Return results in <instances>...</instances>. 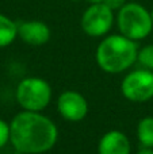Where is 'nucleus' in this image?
<instances>
[{"label":"nucleus","mask_w":153,"mask_h":154,"mask_svg":"<svg viewBox=\"0 0 153 154\" xmlns=\"http://www.w3.org/2000/svg\"><path fill=\"white\" fill-rule=\"evenodd\" d=\"M130 141L125 133L110 130L105 133L98 143V154H130Z\"/></svg>","instance_id":"1a4fd4ad"},{"label":"nucleus","mask_w":153,"mask_h":154,"mask_svg":"<svg viewBox=\"0 0 153 154\" xmlns=\"http://www.w3.org/2000/svg\"><path fill=\"white\" fill-rule=\"evenodd\" d=\"M138 56L137 42L119 34L106 35L100 41L95 53L96 64L106 73L118 75L126 72Z\"/></svg>","instance_id":"f03ea898"},{"label":"nucleus","mask_w":153,"mask_h":154,"mask_svg":"<svg viewBox=\"0 0 153 154\" xmlns=\"http://www.w3.org/2000/svg\"><path fill=\"white\" fill-rule=\"evenodd\" d=\"M89 4H95V3H103V0H87Z\"/></svg>","instance_id":"dca6fc26"},{"label":"nucleus","mask_w":153,"mask_h":154,"mask_svg":"<svg viewBox=\"0 0 153 154\" xmlns=\"http://www.w3.org/2000/svg\"><path fill=\"white\" fill-rule=\"evenodd\" d=\"M10 137H11L10 123L0 119V149H3L10 142Z\"/></svg>","instance_id":"ddd939ff"},{"label":"nucleus","mask_w":153,"mask_h":154,"mask_svg":"<svg viewBox=\"0 0 153 154\" xmlns=\"http://www.w3.org/2000/svg\"><path fill=\"white\" fill-rule=\"evenodd\" d=\"M52 87L42 77H26L18 84L15 97L24 111L42 112L52 101Z\"/></svg>","instance_id":"20e7f679"},{"label":"nucleus","mask_w":153,"mask_h":154,"mask_svg":"<svg viewBox=\"0 0 153 154\" xmlns=\"http://www.w3.org/2000/svg\"><path fill=\"white\" fill-rule=\"evenodd\" d=\"M57 111L68 122H80L88 114V101L77 91H64L57 97Z\"/></svg>","instance_id":"0eeeda50"},{"label":"nucleus","mask_w":153,"mask_h":154,"mask_svg":"<svg viewBox=\"0 0 153 154\" xmlns=\"http://www.w3.org/2000/svg\"><path fill=\"white\" fill-rule=\"evenodd\" d=\"M137 139L142 147L153 149V116H145L138 122Z\"/></svg>","instance_id":"9b49d317"},{"label":"nucleus","mask_w":153,"mask_h":154,"mask_svg":"<svg viewBox=\"0 0 153 154\" xmlns=\"http://www.w3.org/2000/svg\"><path fill=\"white\" fill-rule=\"evenodd\" d=\"M114 20V11L105 3H95L89 4L88 8L81 15L80 26L84 34L91 38H102L108 34L113 29Z\"/></svg>","instance_id":"39448f33"},{"label":"nucleus","mask_w":153,"mask_h":154,"mask_svg":"<svg viewBox=\"0 0 153 154\" xmlns=\"http://www.w3.org/2000/svg\"><path fill=\"white\" fill-rule=\"evenodd\" d=\"M103 3L106 5H108L113 11H118L126 4L127 0H103Z\"/></svg>","instance_id":"4468645a"},{"label":"nucleus","mask_w":153,"mask_h":154,"mask_svg":"<svg viewBox=\"0 0 153 154\" xmlns=\"http://www.w3.org/2000/svg\"><path fill=\"white\" fill-rule=\"evenodd\" d=\"M18 37L31 46H42L50 41V27L42 20L18 22Z\"/></svg>","instance_id":"6e6552de"},{"label":"nucleus","mask_w":153,"mask_h":154,"mask_svg":"<svg viewBox=\"0 0 153 154\" xmlns=\"http://www.w3.org/2000/svg\"><path fill=\"white\" fill-rule=\"evenodd\" d=\"M121 92L129 101L145 103L153 97V70L136 69L129 72L121 82Z\"/></svg>","instance_id":"423d86ee"},{"label":"nucleus","mask_w":153,"mask_h":154,"mask_svg":"<svg viewBox=\"0 0 153 154\" xmlns=\"http://www.w3.org/2000/svg\"><path fill=\"white\" fill-rule=\"evenodd\" d=\"M10 142L19 154H43L58 139V128L42 112L20 111L10 123Z\"/></svg>","instance_id":"f257e3e1"},{"label":"nucleus","mask_w":153,"mask_h":154,"mask_svg":"<svg viewBox=\"0 0 153 154\" xmlns=\"http://www.w3.org/2000/svg\"><path fill=\"white\" fill-rule=\"evenodd\" d=\"M151 16H152V22H153V8H152V11H151Z\"/></svg>","instance_id":"f3484780"},{"label":"nucleus","mask_w":153,"mask_h":154,"mask_svg":"<svg viewBox=\"0 0 153 154\" xmlns=\"http://www.w3.org/2000/svg\"><path fill=\"white\" fill-rule=\"evenodd\" d=\"M18 38V23L0 14V48H7Z\"/></svg>","instance_id":"9d476101"},{"label":"nucleus","mask_w":153,"mask_h":154,"mask_svg":"<svg viewBox=\"0 0 153 154\" xmlns=\"http://www.w3.org/2000/svg\"><path fill=\"white\" fill-rule=\"evenodd\" d=\"M137 154H153V149L152 147H142Z\"/></svg>","instance_id":"2eb2a0df"},{"label":"nucleus","mask_w":153,"mask_h":154,"mask_svg":"<svg viewBox=\"0 0 153 154\" xmlns=\"http://www.w3.org/2000/svg\"><path fill=\"white\" fill-rule=\"evenodd\" d=\"M137 61L140 62L142 68L153 70V43L144 46L138 50Z\"/></svg>","instance_id":"f8f14e48"},{"label":"nucleus","mask_w":153,"mask_h":154,"mask_svg":"<svg viewBox=\"0 0 153 154\" xmlns=\"http://www.w3.org/2000/svg\"><path fill=\"white\" fill-rule=\"evenodd\" d=\"M115 20L119 32L136 42L148 38L153 30L151 11L136 2H127L117 11Z\"/></svg>","instance_id":"7ed1b4c3"}]
</instances>
